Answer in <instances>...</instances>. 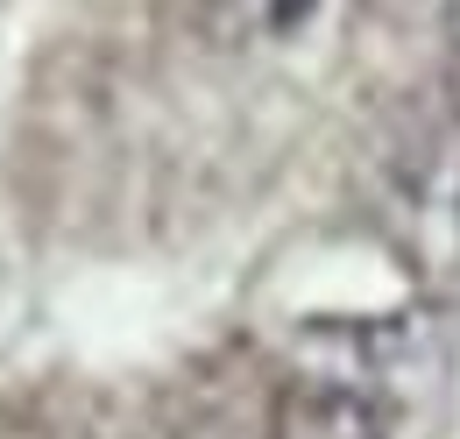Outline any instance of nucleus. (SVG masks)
Segmentation results:
<instances>
[{
	"label": "nucleus",
	"instance_id": "3",
	"mask_svg": "<svg viewBox=\"0 0 460 439\" xmlns=\"http://www.w3.org/2000/svg\"><path fill=\"white\" fill-rule=\"evenodd\" d=\"M255 439H390V433H383V404L297 376V383L277 390V404L255 426Z\"/></svg>",
	"mask_w": 460,
	"mask_h": 439
},
{
	"label": "nucleus",
	"instance_id": "2",
	"mask_svg": "<svg viewBox=\"0 0 460 439\" xmlns=\"http://www.w3.org/2000/svg\"><path fill=\"white\" fill-rule=\"evenodd\" d=\"M361 0H184V22L206 50L248 71L305 78L347 43Z\"/></svg>",
	"mask_w": 460,
	"mask_h": 439
},
{
	"label": "nucleus",
	"instance_id": "1",
	"mask_svg": "<svg viewBox=\"0 0 460 439\" xmlns=\"http://www.w3.org/2000/svg\"><path fill=\"white\" fill-rule=\"evenodd\" d=\"M376 234L432 312H460V121L376 170Z\"/></svg>",
	"mask_w": 460,
	"mask_h": 439
}]
</instances>
